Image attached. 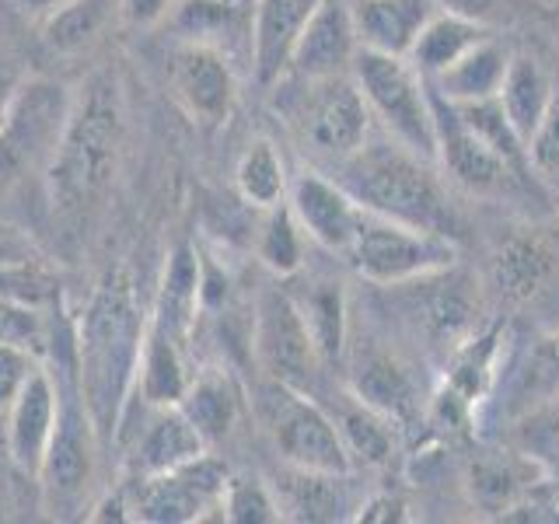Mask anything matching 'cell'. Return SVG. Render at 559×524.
I'll list each match as a JSON object with an SVG mask.
<instances>
[{
  "instance_id": "1",
  "label": "cell",
  "mask_w": 559,
  "mask_h": 524,
  "mask_svg": "<svg viewBox=\"0 0 559 524\" xmlns=\"http://www.w3.org/2000/svg\"><path fill=\"white\" fill-rule=\"evenodd\" d=\"M147 319L136 308V294L127 273H109L87 301L74 329L78 381L92 413L98 441H112L119 419L136 389L140 346Z\"/></svg>"
},
{
  "instance_id": "2",
  "label": "cell",
  "mask_w": 559,
  "mask_h": 524,
  "mask_svg": "<svg viewBox=\"0 0 559 524\" xmlns=\"http://www.w3.org/2000/svg\"><path fill=\"white\" fill-rule=\"evenodd\" d=\"M433 168V162L402 147L392 136H367V144L343 157L340 165H332L329 175L367 214H381L399 224L459 238V210H454L448 189L437 179Z\"/></svg>"
},
{
  "instance_id": "3",
  "label": "cell",
  "mask_w": 559,
  "mask_h": 524,
  "mask_svg": "<svg viewBox=\"0 0 559 524\" xmlns=\"http://www.w3.org/2000/svg\"><path fill=\"white\" fill-rule=\"evenodd\" d=\"M122 144V92L116 74H95L70 105V119L60 151L46 171L52 206L63 214H81L95 203L116 175Z\"/></svg>"
},
{
  "instance_id": "4",
  "label": "cell",
  "mask_w": 559,
  "mask_h": 524,
  "mask_svg": "<svg viewBox=\"0 0 559 524\" xmlns=\"http://www.w3.org/2000/svg\"><path fill=\"white\" fill-rule=\"evenodd\" d=\"M284 112L294 140L314 162H325L329 168L340 165L371 136V109L357 87L354 74L340 78H280Z\"/></svg>"
},
{
  "instance_id": "5",
  "label": "cell",
  "mask_w": 559,
  "mask_h": 524,
  "mask_svg": "<svg viewBox=\"0 0 559 524\" xmlns=\"http://www.w3.org/2000/svg\"><path fill=\"white\" fill-rule=\"evenodd\" d=\"M70 92L57 81H22L0 122V200L22 189L32 175H46L70 119Z\"/></svg>"
},
{
  "instance_id": "6",
  "label": "cell",
  "mask_w": 559,
  "mask_h": 524,
  "mask_svg": "<svg viewBox=\"0 0 559 524\" xmlns=\"http://www.w3.org/2000/svg\"><path fill=\"white\" fill-rule=\"evenodd\" d=\"M349 74L384 133L437 165V112L427 78L406 57H389L374 49H357Z\"/></svg>"
},
{
  "instance_id": "7",
  "label": "cell",
  "mask_w": 559,
  "mask_h": 524,
  "mask_svg": "<svg viewBox=\"0 0 559 524\" xmlns=\"http://www.w3.org/2000/svg\"><path fill=\"white\" fill-rule=\"evenodd\" d=\"M349 266L374 287H402L419 276L441 273L459 262V238L399 224L392 217L367 214L343 255Z\"/></svg>"
},
{
  "instance_id": "8",
  "label": "cell",
  "mask_w": 559,
  "mask_h": 524,
  "mask_svg": "<svg viewBox=\"0 0 559 524\" xmlns=\"http://www.w3.org/2000/svg\"><path fill=\"white\" fill-rule=\"evenodd\" d=\"M255 416L284 465L311 472H354L336 419L308 392L270 378L255 395Z\"/></svg>"
},
{
  "instance_id": "9",
  "label": "cell",
  "mask_w": 559,
  "mask_h": 524,
  "mask_svg": "<svg viewBox=\"0 0 559 524\" xmlns=\"http://www.w3.org/2000/svg\"><path fill=\"white\" fill-rule=\"evenodd\" d=\"M252 325V349L266 378L311 392L314 378H319L322 354L311 340V329L301 308H297L294 294L280 284H270L255 301Z\"/></svg>"
},
{
  "instance_id": "10",
  "label": "cell",
  "mask_w": 559,
  "mask_h": 524,
  "mask_svg": "<svg viewBox=\"0 0 559 524\" xmlns=\"http://www.w3.org/2000/svg\"><path fill=\"white\" fill-rule=\"evenodd\" d=\"M433 112H437V168H441L454 186H462L472 196L500 200V196H511L521 182H535L532 175H524L521 168L507 162L497 147H489L479 133H472L465 122L454 116V109L444 98L433 95Z\"/></svg>"
},
{
  "instance_id": "11",
  "label": "cell",
  "mask_w": 559,
  "mask_h": 524,
  "mask_svg": "<svg viewBox=\"0 0 559 524\" xmlns=\"http://www.w3.org/2000/svg\"><path fill=\"white\" fill-rule=\"evenodd\" d=\"M227 479H231L227 468L203 451L200 458H192L171 472H162V476L136 479L130 511H136L133 514L136 521H151V524L200 521L206 511H221Z\"/></svg>"
},
{
  "instance_id": "12",
  "label": "cell",
  "mask_w": 559,
  "mask_h": 524,
  "mask_svg": "<svg viewBox=\"0 0 559 524\" xmlns=\"http://www.w3.org/2000/svg\"><path fill=\"white\" fill-rule=\"evenodd\" d=\"M165 84L179 109L203 127H217L235 109V70L227 52L206 43H175L165 60Z\"/></svg>"
},
{
  "instance_id": "13",
  "label": "cell",
  "mask_w": 559,
  "mask_h": 524,
  "mask_svg": "<svg viewBox=\"0 0 559 524\" xmlns=\"http://www.w3.org/2000/svg\"><path fill=\"white\" fill-rule=\"evenodd\" d=\"M395 290L406 294V311L413 319V329L430 346H441L451 354L454 346H462L476 332L479 294L472 287V276L459 270V262L441 273L402 284Z\"/></svg>"
},
{
  "instance_id": "14",
  "label": "cell",
  "mask_w": 559,
  "mask_h": 524,
  "mask_svg": "<svg viewBox=\"0 0 559 524\" xmlns=\"http://www.w3.org/2000/svg\"><path fill=\"white\" fill-rule=\"evenodd\" d=\"M546 479L549 468L535 454L521 451L511 441L497 448H479L465 465V493L472 507L500 521H507V514L518 511Z\"/></svg>"
},
{
  "instance_id": "15",
  "label": "cell",
  "mask_w": 559,
  "mask_h": 524,
  "mask_svg": "<svg viewBox=\"0 0 559 524\" xmlns=\"http://www.w3.org/2000/svg\"><path fill=\"white\" fill-rule=\"evenodd\" d=\"M287 203L294 210L297 224L305 227V235L322 245L325 252L346 255L349 241H354L364 210L357 206V200L332 179L325 171H301L290 182Z\"/></svg>"
},
{
  "instance_id": "16",
  "label": "cell",
  "mask_w": 559,
  "mask_h": 524,
  "mask_svg": "<svg viewBox=\"0 0 559 524\" xmlns=\"http://www.w3.org/2000/svg\"><path fill=\"white\" fill-rule=\"evenodd\" d=\"M357 28L349 0H322L308 25L301 28L290 52V78H340L354 70L357 60ZM284 74V78H287Z\"/></svg>"
},
{
  "instance_id": "17",
  "label": "cell",
  "mask_w": 559,
  "mask_h": 524,
  "mask_svg": "<svg viewBox=\"0 0 559 524\" xmlns=\"http://www.w3.org/2000/svg\"><path fill=\"white\" fill-rule=\"evenodd\" d=\"M57 409H60V395H57V381L39 364L28 374L25 389L17 392L11 402V409L4 416V448L8 458L25 472V476L39 479V468L46 462V451L52 441V430H57Z\"/></svg>"
},
{
  "instance_id": "18",
  "label": "cell",
  "mask_w": 559,
  "mask_h": 524,
  "mask_svg": "<svg viewBox=\"0 0 559 524\" xmlns=\"http://www.w3.org/2000/svg\"><path fill=\"white\" fill-rule=\"evenodd\" d=\"M280 503V517L301 524H325V521H354L357 500L349 486V472H311L284 465L280 479L273 483Z\"/></svg>"
},
{
  "instance_id": "19",
  "label": "cell",
  "mask_w": 559,
  "mask_h": 524,
  "mask_svg": "<svg viewBox=\"0 0 559 524\" xmlns=\"http://www.w3.org/2000/svg\"><path fill=\"white\" fill-rule=\"evenodd\" d=\"M349 395H357L371 409L384 413L395 424H409L419 413V381L409 364L381 346H367L349 364Z\"/></svg>"
},
{
  "instance_id": "20",
  "label": "cell",
  "mask_w": 559,
  "mask_h": 524,
  "mask_svg": "<svg viewBox=\"0 0 559 524\" xmlns=\"http://www.w3.org/2000/svg\"><path fill=\"white\" fill-rule=\"evenodd\" d=\"M322 0H252V74L273 87L287 74L290 52Z\"/></svg>"
},
{
  "instance_id": "21",
  "label": "cell",
  "mask_w": 559,
  "mask_h": 524,
  "mask_svg": "<svg viewBox=\"0 0 559 524\" xmlns=\"http://www.w3.org/2000/svg\"><path fill=\"white\" fill-rule=\"evenodd\" d=\"M360 49L409 57L419 32L441 11L437 0H349Z\"/></svg>"
},
{
  "instance_id": "22",
  "label": "cell",
  "mask_w": 559,
  "mask_h": 524,
  "mask_svg": "<svg viewBox=\"0 0 559 524\" xmlns=\"http://www.w3.org/2000/svg\"><path fill=\"white\" fill-rule=\"evenodd\" d=\"M203 451H206V441L200 437V430L189 424V416L179 406L154 409V419L147 424V430L140 433V441L130 454L133 479L162 476V472H171L192 458H200Z\"/></svg>"
},
{
  "instance_id": "23",
  "label": "cell",
  "mask_w": 559,
  "mask_h": 524,
  "mask_svg": "<svg viewBox=\"0 0 559 524\" xmlns=\"http://www.w3.org/2000/svg\"><path fill=\"white\" fill-rule=\"evenodd\" d=\"M200 276H203V259L192 249L189 241H182L179 249L171 252L165 276H162V290H157V305L151 314V325L168 332L171 340H179L182 346L192 336V325H197L200 314Z\"/></svg>"
},
{
  "instance_id": "24",
  "label": "cell",
  "mask_w": 559,
  "mask_h": 524,
  "mask_svg": "<svg viewBox=\"0 0 559 524\" xmlns=\"http://www.w3.org/2000/svg\"><path fill=\"white\" fill-rule=\"evenodd\" d=\"M252 0H175L162 25L175 43H206L224 49L221 39H238L245 32L252 49Z\"/></svg>"
},
{
  "instance_id": "25",
  "label": "cell",
  "mask_w": 559,
  "mask_h": 524,
  "mask_svg": "<svg viewBox=\"0 0 559 524\" xmlns=\"http://www.w3.org/2000/svg\"><path fill=\"white\" fill-rule=\"evenodd\" d=\"M514 52L507 49L497 35H489L479 46H472L459 63H451L427 84L433 87V95H441L444 102H483L497 98L507 67H511Z\"/></svg>"
},
{
  "instance_id": "26",
  "label": "cell",
  "mask_w": 559,
  "mask_h": 524,
  "mask_svg": "<svg viewBox=\"0 0 559 524\" xmlns=\"http://www.w3.org/2000/svg\"><path fill=\"white\" fill-rule=\"evenodd\" d=\"M182 343L171 340L168 332L147 322L144 329V346H140V367H136V395L147 402L151 409L179 406L186 389H189V367Z\"/></svg>"
},
{
  "instance_id": "27",
  "label": "cell",
  "mask_w": 559,
  "mask_h": 524,
  "mask_svg": "<svg viewBox=\"0 0 559 524\" xmlns=\"http://www.w3.org/2000/svg\"><path fill=\"white\" fill-rule=\"evenodd\" d=\"M507 332L503 325H489L486 332H472V336L454 346L448 354V371L444 384H451L462 398H468L479 409V402L493 392V384L500 378V354H503Z\"/></svg>"
},
{
  "instance_id": "28",
  "label": "cell",
  "mask_w": 559,
  "mask_h": 524,
  "mask_svg": "<svg viewBox=\"0 0 559 524\" xmlns=\"http://www.w3.org/2000/svg\"><path fill=\"white\" fill-rule=\"evenodd\" d=\"M552 95H556V84L549 78V70L535 57H528V52H514L497 98L524 144H528V136L535 133L542 116H546Z\"/></svg>"
},
{
  "instance_id": "29",
  "label": "cell",
  "mask_w": 559,
  "mask_h": 524,
  "mask_svg": "<svg viewBox=\"0 0 559 524\" xmlns=\"http://www.w3.org/2000/svg\"><path fill=\"white\" fill-rule=\"evenodd\" d=\"M489 35H493L489 25H479V22H472V17L451 14V11H437L430 17V25L419 32V39L406 60L430 81L451 63H459L472 46H479Z\"/></svg>"
},
{
  "instance_id": "30",
  "label": "cell",
  "mask_w": 559,
  "mask_h": 524,
  "mask_svg": "<svg viewBox=\"0 0 559 524\" xmlns=\"http://www.w3.org/2000/svg\"><path fill=\"white\" fill-rule=\"evenodd\" d=\"M179 409L189 416V424L200 430L206 444L221 441V437L235 427L241 413V389L231 374L224 371H203L189 381V389L179 402Z\"/></svg>"
},
{
  "instance_id": "31",
  "label": "cell",
  "mask_w": 559,
  "mask_h": 524,
  "mask_svg": "<svg viewBox=\"0 0 559 524\" xmlns=\"http://www.w3.org/2000/svg\"><path fill=\"white\" fill-rule=\"evenodd\" d=\"M552 273V249L538 235L507 238L493 255V287L507 301H528Z\"/></svg>"
},
{
  "instance_id": "32",
  "label": "cell",
  "mask_w": 559,
  "mask_h": 524,
  "mask_svg": "<svg viewBox=\"0 0 559 524\" xmlns=\"http://www.w3.org/2000/svg\"><path fill=\"white\" fill-rule=\"evenodd\" d=\"M556 395H559V329L538 336L528 354H524V360L514 367V378L507 381L503 413L514 419Z\"/></svg>"
},
{
  "instance_id": "33",
  "label": "cell",
  "mask_w": 559,
  "mask_h": 524,
  "mask_svg": "<svg viewBox=\"0 0 559 524\" xmlns=\"http://www.w3.org/2000/svg\"><path fill=\"white\" fill-rule=\"evenodd\" d=\"M340 427V437L349 451V462L354 465H367V468H381L392 462L395 454V419H389L384 413L371 409L367 402H360L357 395L346 398V406L332 416Z\"/></svg>"
},
{
  "instance_id": "34",
  "label": "cell",
  "mask_w": 559,
  "mask_h": 524,
  "mask_svg": "<svg viewBox=\"0 0 559 524\" xmlns=\"http://www.w3.org/2000/svg\"><path fill=\"white\" fill-rule=\"evenodd\" d=\"M235 182H238L241 200L249 206L270 210L287 200V192H290L287 165L273 140H252V144L245 147L235 168Z\"/></svg>"
},
{
  "instance_id": "35",
  "label": "cell",
  "mask_w": 559,
  "mask_h": 524,
  "mask_svg": "<svg viewBox=\"0 0 559 524\" xmlns=\"http://www.w3.org/2000/svg\"><path fill=\"white\" fill-rule=\"evenodd\" d=\"M112 11H119V0H67L57 11L46 14L43 43L52 52H78L92 46L102 28L109 25Z\"/></svg>"
},
{
  "instance_id": "36",
  "label": "cell",
  "mask_w": 559,
  "mask_h": 524,
  "mask_svg": "<svg viewBox=\"0 0 559 524\" xmlns=\"http://www.w3.org/2000/svg\"><path fill=\"white\" fill-rule=\"evenodd\" d=\"M255 255L273 276H294L305 266V227L297 224L287 200L266 210L255 238Z\"/></svg>"
},
{
  "instance_id": "37",
  "label": "cell",
  "mask_w": 559,
  "mask_h": 524,
  "mask_svg": "<svg viewBox=\"0 0 559 524\" xmlns=\"http://www.w3.org/2000/svg\"><path fill=\"white\" fill-rule=\"evenodd\" d=\"M311 329V340L319 346L322 360H340L346 349V301L343 290L332 284L311 287L308 297H294Z\"/></svg>"
},
{
  "instance_id": "38",
  "label": "cell",
  "mask_w": 559,
  "mask_h": 524,
  "mask_svg": "<svg viewBox=\"0 0 559 524\" xmlns=\"http://www.w3.org/2000/svg\"><path fill=\"white\" fill-rule=\"evenodd\" d=\"M60 279L39 255H22L0 266V294L11 301L52 314L60 308Z\"/></svg>"
},
{
  "instance_id": "39",
  "label": "cell",
  "mask_w": 559,
  "mask_h": 524,
  "mask_svg": "<svg viewBox=\"0 0 559 524\" xmlns=\"http://www.w3.org/2000/svg\"><path fill=\"white\" fill-rule=\"evenodd\" d=\"M511 444H518L521 451L535 454V458L546 465V468H556L559 465V395L542 402V406L521 413L511 419V437H507Z\"/></svg>"
},
{
  "instance_id": "40",
  "label": "cell",
  "mask_w": 559,
  "mask_h": 524,
  "mask_svg": "<svg viewBox=\"0 0 559 524\" xmlns=\"http://www.w3.org/2000/svg\"><path fill=\"white\" fill-rule=\"evenodd\" d=\"M221 517L231 524H276L280 517V503L273 486H266L255 476H231L224 486L221 497Z\"/></svg>"
},
{
  "instance_id": "41",
  "label": "cell",
  "mask_w": 559,
  "mask_h": 524,
  "mask_svg": "<svg viewBox=\"0 0 559 524\" xmlns=\"http://www.w3.org/2000/svg\"><path fill=\"white\" fill-rule=\"evenodd\" d=\"M524 147H528V165H532L535 182L542 189H549L559 200V87Z\"/></svg>"
},
{
  "instance_id": "42",
  "label": "cell",
  "mask_w": 559,
  "mask_h": 524,
  "mask_svg": "<svg viewBox=\"0 0 559 524\" xmlns=\"http://www.w3.org/2000/svg\"><path fill=\"white\" fill-rule=\"evenodd\" d=\"M39 367V357L28 354L22 346H11V343H0V424L11 409V402L17 398V392L25 389L28 374Z\"/></svg>"
},
{
  "instance_id": "43",
  "label": "cell",
  "mask_w": 559,
  "mask_h": 524,
  "mask_svg": "<svg viewBox=\"0 0 559 524\" xmlns=\"http://www.w3.org/2000/svg\"><path fill=\"white\" fill-rule=\"evenodd\" d=\"M354 521H360V524H402V521H409V503L395 493H374V497L360 500Z\"/></svg>"
},
{
  "instance_id": "44",
  "label": "cell",
  "mask_w": 559,
  "mask_h": 524,
  "mask_svg": "<svg viewBox=\"0 0 559 524\" xmlns=\"http://www.w3.org/2000/svg\"><path fill=\"white\" fill-rule=\"evenodd\" d=\"M507 521H559V483L546 479L518 511L507 514Z\"/></svg>"
},
{
  "instance_id": "45",
  "label": "cell",
  "mask_w": 559,
  "mask_h": 524,
  "mask_svg": "<svg viewBox=\"0 0 559 524\" xmlns=\"http://www.w3.org/2000/svg\"><path fill=\"white\" fill-rule=\"evenodd\" d=\"M175 0H119V17L130 28H154L162 25Z\"/></svg>"
},
{
  "instance_id": "46",
  "label": "cell",
  "mask_w": 559,
  "mask_h": 524,
  "mask_svg": "<svg viewBox=\"0 0 559 524\" xmlns=\"http://www.w3.org/2000/svg\"><path fill=\"white\" fill-rule=\"evenodd\" d=\"M437 4H441V11L472 17V22H479V25H489L503 11L500 4H507V0H437Z\"/></svg>"
},
{
  "instance_id": "47",
  "label": "cell",
  "mask_w": 559,
  "mask_h": 524,
  "mask_svg": "<svg viewBox=\"0 0 559 524\" xmlns=\"http://www.w3.org/2000/svg\"><path fill=\"white\" fill-rule=\"evenodd\" d=\"M122 511H130V500L122 489H116L112 497H105L98 507H95V514H87V521H127V514Z\"/></svg>"
},
{
  "instance_id": "48",
  "label": "cell",
  "mask_w": 559,
  "mask_h": 524,
  "mask_svg": "<svg viewBox=\"0 0 559 524\" xmlns=\"http://www.w3.org/2000/svg\"><path fill=\"white\" fill-rule=\"evenodd\" d=\"M22 255H32L28 245L22 238H14L11 231H0V266H4V262L22 259Z\"/></svg>"
},
{
  "instance_id": "49",
  "label": "cell",
  "mask_w": 559,
  "mask_h": 524,
  "mask_svg": "<svg viewBox=\"0 0 559 524\" xmlns=\"http://www.w3.org/2000/svg\"><path fill=\"white\" fill-rule=\"evenodd\" d=\"M14 8H22L25 14H49V11H57L60 4H67V0H11Z\"/></svg>"
},
{
  "instance_id": "50",
  "label": "cell",
  "mask_w": 559,
  "mask_h": 524,
  "mask_svg": "<svg viewBox=\"0 0 559 524\" xmlns=\"http://www.w3.org/2000/svg\"><path fill=\"white\" fill-rule=\"evenodd\" d=\"M14 87H17L14 78L0 74V122H4V112H8V102H11V95H14Z\"/></svg>"
}]
</instances>
